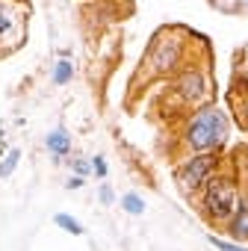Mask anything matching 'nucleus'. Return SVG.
I'll return each instance as SVG.
<instances>
[{"mask_svg": "<svg viewBox=\"0 0 248 251\" xmlns=\"http://www.w3.org/2000/svg\"><path fill=\"white\" fill-rule=\"evenodd\" d=\"M15 24H18V15L12 12L9 3H3V0H0V39L9 36V33L15 30Z\"/></svg>", "mask_w": 248, "mask_h": 251, "instance_id": "obj_11", "label": "nucleus"}, {"mask_svg": "<svg viewBox=\"0 0 248 251\" xmlns=\"http://www.w3.org/2000/svg\"><path fill=\"white\" fill-rule=\"evenodd\" d=\"M53 225L56 227H62L65 233H71V236H83L86 233V227H83V222H77L74 216H68V213H56L53 216Z\"/></svg>", "mask_w": 248, "mask_h": 251, "instance_id": "obj_9", "label": "nucleus"}, {"mask_svg": "<svg viewBox=\"0 0 248 251\" xmlns=\"http://www.w3.org/2000/svg\"><path fill=\"white\" fill-rule=\"evenodd\" d=\"M71 172H74V175H80V177H86V175H92V160H83V157H77V160H71Z\"/></svg>", "mask_w": 248, "mask_h": 251, "instance_id": "obj_15", "label": "nucleus"}, {"mask_svg": "<svg viewBox=\"0 0 248 251\" xmlns=\"http://www.w3.org/2000/svg\"><path fill=\"white\" fill-rule=\"evenodd\" d=\"M18 160H21V148H12L6 154V160H0V177H9L18 169Z\"/></svg>", "mask_w": 248, "mask_h": 251, "instance_id": "obj_14", "label": "nucleus"}, {"mask_svg": "<svg viewBox=\"0 0 248 251\" xmlns=\"http://www.w3.org/2000/svg\"><path fill=\"white\" fill-rule=\"evenodd\" d=\"M224 163L222 151H204V154H186L177 166H174V183L180 189L183 198H195L201 192V186L210 180L213 172H219Z\"/></svg>", "mask_w": 248, "mask_h": 251, "instance_id": "obj_4", "label": "nucleus"}, {"mask_svg": "<svg viewBox=\"0 0 248 251\" xmlns=\"http://www.w3.org/2000/svg\"><path fill=\"white\" fill-rule=\"evenodd\" d=\"M98 198H100V204H106V207H109V204L115 201V192H112V186H109V183H100V189H98Z\"/></svg>", "mask_w": 248, "mask_h": 251, "instance_id": "obj_17", "label": "nucleus"}, {"mask_svg": "<svg viewBox=\"0 0 248 251\" xmlns=\"http://www.w3.org/2000/svg\"><path fill=\"white\" fill-rule=\"evenodd\" d=\"M121 207H124V213H130V216H142L145 213V198L139 192H124L121 195Z\"/></svg>", "mask_w": 248, "mask_h": 251, "instance_id": "obj_12", "label": "nucleus"}, {"mask_svg": "<svg viewBox=\"0 0 248 251\" xmlns=\"http://www.w3.org/2000/svg\"><path fill=\"white\" fill-rule=\"evenodd\" d=\"M45 145H48V151H50L56 160L71 154V136H68V130H65V127L50 130V133H48V139H45Z\"/></svg>", "mask_w": 248, "mask_h": 251, "instance_id": "obj_8", "label": "nucleus"}, {"mask_svg": "<svg viewBox=\"0 0 248 251\" xmlns=\"http://www.w3.org/2000/svg\"><path fill=\"white\" fill-rule=\"evenodd\" d=\"M192 33L183 27H163L157 30V36L151 39V48L145 53V71L151 77H174L183 62H186V45H189Z\"/></svg>", "mask_w": 248, "mask_h": 251, "instance_id": "obj_3", "label": "nucleus"}, {"mask_svg": "<svg viewBox=\"0 0 248 251\" xmlns=\"http://www.w3.org/2000/svg\"><path fill=\"white\" fill-rule=\"evenodd\" d=\"M207 242H210L216 251H248L245 242H233V239H224V236H216V233H210Z\"/></svg>", "mask_w": 248, "mask_h": 251, "instance_id": "obj_13", "label": "nucleus"}, {"mask_svg": "<svg viewBox=\"0 0 248 251\" xmlns=\"http://www.w3.org/2000/svg\"><path fill=\"white\" fill-rule=\"evenodd\" d=\"M224 233H227V239H233V242H245V245H248V186H245V192H242V198H239L233 216L227 219Z\"/></svg>", "mask_w": 248, "mask_h": 251, "instance_id": "obj_7", "label": "nucleus"}, {"mask_svg": "<svg viewBox=\"0 0 248 251\" xmlns=\"http://www.w3.org/2000/svg\"><path fill=\"white\" fill-rule=\"evenodd\" d=\"M50 80H53L56 86H68V83L74 80V65H71L68 59H59V62L53 65V71H50Z\"/></svg>", "mask_w": 248, "mask_h": 251, "instance_id": "obj_10", "label": "nucleus"}, {"mask_svg": "<svg viewBox=\"0 0 248 251\" xmlns=\"http://www.w3.org/2000/svg\"><path fill=\"white\" fill-rule=\"evenodd\" d=\"M227 142H230V115L219 103H204V106L192 109L180 127L183 154L224 151Z\"/></svg>", "mask_w": 248, "mask_h": 251, "instance_id": "obj_2", "label": "nucleus"}, {"mask_svg": "<svg viewBox=\"0 0 248 251\" xmlns=\"http://www.w3.org/2000/svg\"><path fill=\"white\" fill-rule=\"evenodd\" d=\"M245 186H248V180H242L239 172H236V166L224 157L222 169L213 172L210 180L198 192V213L204 216V222L213 230H224V225L233 216V210H236Z\"/></svg>", "mask_w": 248, "mask_h": 251, "instance_id": "obj_1", "label": "nucleus"}, {"mask_svg": "<svg viewBox=\"0 0 248 251\" xmlns=\"http://www.w3.org/2000/svg\"><path fill=\"white\" fill-rule=\"evenodd\" d=\"M83 183H86V177H80V175H74L71 180H65V189H80Z\"/></svg>", "mask_w": 248, "mask_h": 251, "instance_id": "obj_18", "label": "nucleus"}, {"mask_svg": "<svg viewBox=\"0 0 248 251\" xmlns=\"http://www.w3.org/2000/svg\"><path fill=\"white\" fill-rule=\"evenodd\" d=\"M227 106H230L236 124L248 133V77H245V74H242V77H239V74L233 77V83H230V89H227Z\"/></svg>", "mask_w": 248, "mask_h": 251, "instance_id": "obj_6", "label": "nucleus"}, {"mask_svg": "<svg viewBox=\"0 0 248 251\" xmlns=\"http://www.w3.org/2000/svg\"><path fill=\"white\" fill-rule=\"evenodd\" d=\"M92 175H98V177H106L109 175V166H106V160L98 154V157H92Z\"/></svg>", "mask_w": 248, "mask_h": 251, "instance_id": "obj_16", "label": "nucleus"}, {"mask_svg": "<svg viewBox=\"0 0 248 251\" xmlns=\"http://www.w3.org/2000/svg\"><path fill=\"white\" fill-rule=\"evenodd\" d=\"M172 95L186 106L198 109L204 103H213V77L204 65H186L172 80Z\"/></svg>", "mask_w": 248, "mask_h": 251, "instance_id": "obj_5", "label": "nucleus"}]
</instances>
